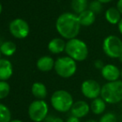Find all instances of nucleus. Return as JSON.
I'll list each match as a JSON object with an SVG mask.
<instances>
[{"instance_id":"nucleus-1","label":"nucleus","mask_w":122,"mask_h":122,"mask_svg":"<svg viewBox=\"0 0 122 122\" xmlns=\"http://www.w3.org/2000/svg\"><path fill=\"white\" fill-rule=\"evenodd\" d=\"M80 28L81 24L78 17L74 13H62L56 19V31L63 38H66L67 40L76 38L79 34Z\"/></svg>"},{"instance_id":"nucleus-2","label":"nucleus","mask_w":122,"mask_h":122,"mask_svg":"<svg viewBox=\"0 0 122 122\" xmlns=\"http://www.w3.org/2000/svg\"><path fill=\"white\" fill-rule=\"evenodd\" d=\"M101 97L106 104L115 105L122 101V81L106 82L101 87Z\"/></svg>"},{"instance_id":"nucleus-3","label":"nucleus","mask_w":122,"mask_h":122,"mask_svg":"<svg viewBox=\"0 0 122 122\" xmlns=\"http://www.w3.org/2000/svg\"><path fill=\"white\" fill-rule=\"evenodd\" d=\"M74 100L70 92L65 90H57L51 97V104L55 111L66 113L71 111L74 104Z\"/></svg>"},{"instance_id":"nucleus-4","label":"nucleus","mask_w":122,"mask_h":122,"mask_svg":"<svg viewBox=\"0 0 122 122\" xmlns=\"http://www.w3.org/2000/svg\"><path fill=\"white\" fill-rule=\"evenodd\" d=\"M65 51L69 57L72 58L76 61H83L88 56V47L87 45L78 38L68 40L66 43Z\"/></svg>"},{"instance_id":"nucleus-5","label":"nucleus","mask_w":122,"mask_h":122,"mask_svg":"<svg viewBox=\"0 0 122 122\" xmlns=\"http://www.w3.org/2000/svg\"><path fill=\"white\" fill-rule=\"evenodd\" d=\"M54 69L59 76L62 78H70L76 72V61L68 56H61L55 61Z\"/></svg>"},{"instance_id":"nucleus-6","label":"nucleus","mask_w":122,"mask_h":122,"mask_svg":"<svg viewBox=\"0 0 122 122\" xmlns=\"http://www.w3.org/2000/svg\"><path fill=\"white\" fill-rule=\"evenodd\" d=\"M102 48L107 56L118 59L122 55V40L117 36L110 35L103 41Z\"/></svg>"},{"instance_id":"nucleus-7","label":"nucleus","mask_w":122,"mask_h":122,"mask_svg":"<svg viewBox=\"0 0 122 122\" xmlns=\"http://www.w3.org/2000/svg\"><path fill=\"white\" fill-rule=\"evenodd\" d=\"M48 114V105L44 100H36L28 107L29 118L34 122H42Z\"/></svg>"},{"instance_id":"nucleus-8","label":"nucleus","mask_w":122,"mask_h":122,"mask_svg":"<svg viewBox=\"0 0 122 122\" xmlns=\"http://www.w3.org/2000/svg\"><path fill=\"white\" fill-rule=\"evenodd\" d=\"M101 87L102 86L97 81L94 79H87L81 85V92L86 98L92 101L101 97Z\"/></svg>"},{"instance_id":"nucleus-9","label":"nucleus","mask_w":122,"mask_h":122,"mask_svg":"<svg viewBox=\"0 0 122 122\" xmlns=\"http://www.w3.org/2000/svg\"><path fill=\"white\" fill-rule=\"evenodd\" d=\"M29 25L23 18H16L9 23V32L18 39H23L29 34Z\"/></svg>"},{"instance_id":"nucleus-10","label":"nucleus","mask_w":122,"mask_h":122,"mask_svg":"<svg viewBox=\"0 0 122 122\" xmlns=\"http://www.w3.org/2000/svg\"><path fill=\"white\" fill-rule=\"evenodd\" d=\"M91 111L90 104L86 101H75L71 109V114L72 116H75L76 118H84L89 114Z\"/></svg>"},{"instance_id":"nucleus-11","label":"nucleus","mask_w":122,"mask_h":122,"mask_svg":"<svg viewBox=\"0 0 122 122\" xmlns=\"http://www.w3.org/2000/svg\"><path fill=\"white\" fill-rule=\"evenodd\" d=\"M101 73L102 77L107 82L116 81L120 80L121 77V70L119 67L113 64H106L101 70Z\"/></svg>"},{"instance_id":"nucleus-12","label":"nucleus","mask_w":122,"mask_h":122,"mask_svg":"<svg viewBox=\"0 0 122 122\" xmlns=\"http://www.w3.org/2000/svg\"><path fill=\"white\" fill-rule=\"evenodd\" d=\"M13 65L11 61L5 58L0 59V81H6L13 75Z\"/></svg>"},{"instance_id":"nucleus-13","label":"nucleus","mask_w":122,"mask_h":122,"mask_svg":"<svg viewBox=\"0 0 122 122\" xmlns=\"http://www.w3.org/2000/svg\"><path fill=\"white\" fill-rule=\"evenodd\" d=\"M54 66L55 61L49 56H43L37 61V67L41 71H50L54 68Z\"/></svg>"},{"instance_id":"nucleus-14","label":"nucleus","mask_w":122,"mask_h":122,"mask_svg":"<svg viewBox=\"0 0 122 122\" xmlns=\"http://www.w3.org/2000/svg\"><path fill=\"white\" fill-rule=\"evenodd\" d=\"M66 43V42H65L63 39L56 37L50 41L47 47H48L50 52L53 53V54H59L65 51Z\"/></svg>"},{"instance_id":"nucleus-15","label":"nucleus","mask_w":122,"mask_h":122,"mask_svg":"<svg viewBox=\"0 0 122 122\" xmlns=\"http://www.w3.org/2000/svg\"><path fill=\"white\" fill-rule=\"evenodd\" d=\"M90 107L93 114L97 116L103 115L106 109V102L101 97H98L97 99L92 100L90 104Z\"/></svg>"},{"instance_id":"nucleus-16","label":"nucleus","mask_w":122,"mask_h":122,"mask_svg":"<svg viewBox=\"0 0 122 122\" xmlns=\"http://www.w3.org/2000/svg\"><path fill=\"white\" fill-rule=\"evenodd\" d=\"M77 17H78L81 26H83V27H89L92 25L96 20V14L89 9L82 12L81 13L77 15Z\"/></svg>"},{"instance_id":"nucleus-17","label":"nucleus","mask_w":122,"mask_h":122,"mask_svg":"<svg viewBox=\"0 0 122 122\" xmlns=\"http://www.w3.org/2000/svg\"><path fill=\"white\" fill-rule=\"evenodd\" d=\"M32 93L37 100H43L47 95V87L42 82H34L32 86Z\"/></svg>"},{"instance_id":"nucleus-18","label":"nucleus","mask_w":122,"mask_h":122,"mask_svg":"<svg viewBox=\"0 0 122 122\" xmlns=\"http://www.w3.org/2000/svg\"><path fill=\"white\" fill-rule=\"evenodd\" d=\"M106 19L111 24H118L121 20V14L116 8H110L106 10Z\"/></svg>"},{"instance_id":"nucleus-19","label":"nucleus","mask_w":122,"mask_h":122,"mask_svg":"<svg viewBox=\"0 0 122 122\" xmlns=\"http://www.w3.org/2000/svg\"><path fill=\"white\" fill-rule=\"evenodd\" d=\"M17 50V46L13 42L11 41H7L2 43L0 46V51L3 55L6 56H11L15 53Z\"/></svg>"},{"instance_id":"nucleus-20","label":"nucleus","mask_w":122,"mask_h":122,"mask_svg":"<svg viewBox=\"0 0 122 122\" xmlns=\"http://www.w3.org/2000/svg\"><path fill=\"white\" fill-rule=\"evenodd\" d=\"M87 7H88L87 0H72L71 1V8L77 14H80L82 12L86 11Z\"/></svg>"},{"instance_id":"nucleus-21","label":"nucleus","mask_w":122,"mask_h":122,"mask_svg":"<svg viewBox=\"0 0 122 122\" xmlns=\"http://www.w3.org/2000/svg\"><path fill=\"white\" fill-rule=\"evenodd\" d=\"M12 121L10 110L5 105L0 103V122H9Z\"/></svg>"},{"instance_id":"nucleus-22","label":"nucleus","mask_w":122,"mask_h":122,"mask_svg":"<svg viewBox=\"0 0 122 122\" xmlns=\"http://www.w3.org/2000/svg\"><path fill=\"white\" fill-rule=\"evenodd\" d=\"M10 92V86L7 81H0V100L4 99Z\"/></svg>"},{"instance_id":"nucleus-23","label":"nucleus","mask_w":122,"mask_h":122,"mask_svg":"<svg viewBox=\"0 0 122 122\" xmlns=\"http://www.w3.org/2000/svg\"><path fill=\"white\" fill-rule=\"evenodd\" d=\"M99 122H117V118L115 113L106 112L101 116Z\"/></svg>"},{"instance_id":"nucleus-24","label":"nucleus","mask_w":122,"mask_h":122,"mask_svg":"<svg viewBox=\"0 0 122 122\" xmlns=\"http://www.w3.org/2000/svg\"><path fill=\"white\" fill-rule=\"evenodd\" d=\"M89 10H91L95 14L100 13L102 10V3H100L98 0H94L89 4Z\"/></svg>"},{"instance_id":"nucleus-25","label":"nucleus","mask_w":122,"mask_h":122,"mask_svg":"<svg viewBox=\"0 0 122 122\" xmlns=\"http://www.w3.org/2000/svg\"><path fill=\"white\" fill-rule=\"evenodd\" d=\"M94 66H95V67L97 68V69L101 70L104 67L105 65L101 60H97V61H95V62H94Z\"/></svg>"},{"instance_id":"nucleus-26","label":"nucleus","mask_w":122,"mask_h":122,"mask_svg":"<svg viewBox=\"0 0 122 122\" xmlns=\"http://www.w3.org/2000/svg\"><path fill=\"white\" fill-rule=\"evenodd\" d=\"M66 122H81V121H80V119H79V118H76V117H75V116H71L70 117L67 118V120H66Z\"/></svg>"},{"instance_id":"nucleus-27","label":"nucleus","mask_w":122,"mask_h":122,"mask_svg":"<svg viewBox=\"0 0 122 122\" xmlns=\"http://www.w3.org/2000/svg\"><path fill=\"white\" fill-rule=\"evenodd\" d=\"M116 8L119 10V12L121 13V14H122V0H119L117 2V6H116Z\"/></svg>"},{"instance_id":"nucleus-28","label":"nucleus","mask_w":122,"mask_h":122,"mask_svg":"<svg viewBox=\"0 0 122 122\" xmlns=\"http://www.w3.org/2000/svg\"><path fill=\"white\" fill-rule=\"evenodd\" d=\"M51 122H64V121H63L62 119H61V118H59V117H53V118H51Z\"/></svg>"},{"instance_id":"nucleus-29","label":"nucleus","mask_w":122,"mask_h":122,"mask_svg":"<svg viewBox=\"0 0 122 122\" xmlns=\"http://www.w3.org/2000/svg\"><path fill=\"white\" fill-rule=\"evenodd\" d=\"M118 29H119L120 32L122 34V18H121V21H120V23H118Z\"/></svg>"},{"instance_id":"nucleus-30","label":"nucleus","mask_w":122,"mask_h":122,"mask_svg":"<svg viewBox=\"0 0 122 122\" xmlns=\"http://www.w3.org/2000/svg\"><path fill=\"white\" fill-rule=\"evenodd\" d=\"M98 1H99L100 3H107L111 2L112 0H98Z\"/></svg>"},{"instance_id":"nucleus-31","label":"nucleus","mask_w":122,"mask_h":122,"mask_svg":"<svg viewBox=\"0 0 122 122\" xmlns=\"http://www.w3.org/2000/svg\"><path fill=\"white\" fill-rule=\"evenodd\" d=\"M85 122H99V121H96V120H93V119H90V120H87V121H86Z\"/></svg>"},{"instance_id":"nucleus-32","label":"nucleus","mask_w":122,"mask_h":122,"mask_svg":"<svg viewBox=\"0 0 122 122\" xmlns=\"http://www.w3.org/2000/svg\"><path fill=\"white\" fill-rule=\"evenodd\" d=\"M9 122H23V121H20V120H12V121Z\"/></svg>"},{"instance_id":"nucleus-33","label":"nucleus","mask_w":122,"mask_h":122,"mask_svg":"<svg viewBox=\"0 0 122 122\" xmlns=\"http://www.w3.org/2000/svg\"><path fill=\"white\" fill-rule=\"evenodd\" d=\"M118 59H119L120 62H121V63H122V55H121V56H120V57H119V58H118Z\"/></svg>"},{"instance_id":"nucleus-34","label":"nucleus","mask_w":122,"mask_h":122,"mask_svg":"<svg viewBox=\"0 0 122 122\" xmlns=\"http://www.w3.org/2000/svg\"><path fill=\"white\" fill-rule=\"evenodd\" d=\"M2 10H3V7H2V4L0 3V14H1V13H2Z\"/></svg>"},{"instance_id":"nucleus-35","label":"nucleus","mask_w":122,"mask_h":122,"mask_svg":"<svg viewBox=\"0 0 122 122\" xmlns=\"http://www.w3.org/2000/svg\"><path fill=\"white\" fill-rule=\"evenodd\" d=\"M121 81H122V69L121 70Z\"/></svg>"},{"instance_id":"nucleus-36","label":"nucleus","mask_w":122,"mask_h":122,"mask_svg":"<svg viewBox=\"0 0 122 122\" xmlns=\"http://www.w3.org/2000/svg\"><path fill=\"white\" fill-rule=\"evenodd\" d=\"M1 55H2V53H1V51H0V59H1Z\"/></svg>"}]
</instances>
